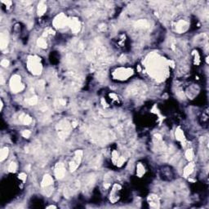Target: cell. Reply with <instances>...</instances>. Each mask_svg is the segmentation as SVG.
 Wrapping results in <instances>:
<instances>
[{
    "label": "cell",
    "mask_w": 209,
    "mask_h": 209,
    "mask_svg": "<svg viewBox=\"0 0 209 209\" xmlns=\"http://www.w3.org/2000/svg\"><path fill=\"white\" fill-rule=\"evenodd\" d=\"M194 163H189V164L185 167V169H184V172H183V173H184V176H185V177L189 176V175L193 172V171H194Z\"/></svg>",
    "instance_id": "e0dca14e"
},
{
    "label": "cell",
    "mask_w": 209,
    "mask_h": 209,
    "mask_svg": "<svg viewBox=\"0 0 209 209\" xmlns=\"http://www.w3.org/2000/svg\"><path fill=\"white\" fill-rule=\"evenodd\" d=\"M26 102L27 104H29V105H34L38 103V98L36 96H31V97L28 98L26 100Z\"/></svg>",
    "instance_id": "7402d4cb"
},
{
    "label": "cell",
    "mask_w": 209,
    "mask_h": 209,
    "mask_svg": "<svg viewBox=\"0 0 209 209\" xmlns=\"http://www.w3.org/2000/svg\"><path fill=\"white\" fill-rule=\"evenodd\" d=\"M19 120L22 123V124H26V125H29V124H31L32 122V118L30 116L27 115L26 114H21L20 115Z\"/></svg>",
    "instance_id": "2e32d148"
},
{
    "label": "cell",
    "mask_w": 209,
    "mask_h": 209,
    "mask_svg": "<svg viewBox=\"0 0 209 209\" xmlns=\"http://www.w3.org/2000/svg\"><path fill=\"white\" fill-rule=\"evenodd\" d=\"M1 65H3V67H7V66L9 65V61H8L7 60H3V61H1Z\"/></svg>",
    "instance_id": "83f0119b"
},
{
    "label": "cell",
    "mask_w": 209,
    "mask_h": 209,
    "mask_svg": "<svg viewBox=\"0 0 209 209\" xmlns=\"http://www.w3.org/2000/svg\"><path fill=\"white\" fill-rule=\"evenodd\" d=\"M46 11H47V5L44 3V2H40L39 6H38V14H39V16L43 15Z\"/></svg>",
    "instance_id": "ffe728a7"
},
{
    "label": "cell",
    "mask_w": 209,
    "mask_h": 209,
    "mask_svg": "<svg viewBox=\"0 0 209 209\" xmlns=\"http://www.w3.org/2000/svg\"><path fill=\"white\" fill-rule=\"evenodd\" d=\"M16 168H17V166H16V163L12 162V163H10L9 167H8V170H9V172H15Z\"/></svg>",
    "instance_id": "484cf974"
},
{
    "label": "cell",
    "mask_w": 209,
    "mask_h": 209,
    "mask_svg": "<svg viewBox=\"0 0 209 209\" xmlns=\"http://www.w3.org/2000/svg\"><path fill=\"white\" fill-rule=\"evenodd\" d=\"M56 129H57V132H58L59 137H61V139H64V138H66V137L70 132L71 126L68 123V121L62 120L57 124Z\"/></svg>",
    "instance_id": "3957f363"
},
{
    "label": "cell",
    "mask_w": 209,
    "mask_h": 209,
    "mask_svg": "<svg viewBox=\"0 0 209 209\" xmlns=\"http://www.w3.org/2000/svg\"><path fill=\"white\" fill-rule=\"evenodd\" d=\"M186 157L188 160L193 159V158H194V152H193L192 149H189V150H186Z\"/></svg>",
    "instance_id": "d4e9b609"
},
{
    "label": "cell",
    "mask_w": 209,
    "mask_h": 209,
    "mask_svg": "<svg viewBox=\"0 0 209 209\" xmlns=\"http://www.w3.org/2000/svg\"><path fill=\"white\" fill-rule=\"evenodd\" d=\"M82 157H83V151L82 150H77L75 153V157L69 163V169L71 172H75V170L78 168L79 164L81 163Z\"/></svg>",
    "instance_id": "8992f818"
},
{
    "label": "cell",
    "mask_w": 209,
    "mask_h": 209,
    "mask_svg": "<svg viewBox=\"0 0 209 209\" xmlns=\"http://www.w3.org/2000/svg\"><path fill=\"white\" fill-rule=\"evenodd\" d=\"M137 175L140 176V177L143 175L144 173H145V167H144V166L141 164V163H139V164L137 165Z\"/></svg>",
    "instance_id": "603a6c76"
},
{
    "label": "cell",
    "mask_w": 209,
    "mask_h": 209,
    "mask_svg": "<svg viewBox=\"0 0 209 209\" xmlns=\"http://www.w3.org/2000/svg\"><path fill=\"white\" fill-rule=\"evenodd\" d=\"M68 24L69 19L67 18V16L63 13H61V14L57 15L55 17L54 20H53V26L57 29H62L65 26H68Z\"/></svg>",
    "instance_id": "5b68a950"
},
{
    "label": "cell",
    "mask_w": 209,
    "mask_h": 209,
    "mask_svg": "<svg viewBox=\"0 0 209 209\" xmlns=\"http://www.w3.org/2000/svg\"><path fill=\"white\" fill-rule=\"evenodd\" d=\"M0 44H1V49H3L7 48L8 44V37L5 33H1V37H0Z\"/></svg>",
    "instance_id": "9a60e30c"
},
{
    "label": "cell",
    "mask_w": 209,
    "mask_h": 209,
    "mask_svg": "<svg viewBox=\"0 0 209 209\" xmlns=\"http://www.w3.org/2000/svg\"><path fill=\"white\" fill-rule=\"evenodd\" d=\"M189 23L184 20H180L176 24V31L178 33H183L187 30Z\"/></svg>",
    "instance_id": "7c38bea8"
},
{
    "label": "cell",
    "mask_w": 209,
    "mask_h": 209,
    "mask_svg": "<svg viewBox=\"0 0 209 209\" xmlns=\"http://www.w3.org/2000/svg\"><path fill=\"white\" fill-rule=\"evenodd\" d=\"M68 26L70 27L72 32L75 33V34L79 32V30L81 29V24L77 18H72V19L69 20Z\"/></svg>",
    "instance_id": "30bf717a"
},
{
    "label": "cell",
    "mask_w": 209,
    "mask_h": 209,
    "mask_svg": "<svg viewBox=\"0 0 209 209\" xmlns=\"http://www.w3.org/2000/svg\"><path fill=\"white\" fill-rule=\"evenodd\" d=\"M52 184H53V179H52V176H49V175H45L43 176V178L42 180V184H41L42 187L47 188V187H48Z\"/></svg>",
    "instance_id": "5bb4252c"
},
{
    "label": "cell",
    "mask_w": 209,
    "mask_h": 209,
    "mask_svg": "<svg viewBox=\"0 0 209 209\" xmlns=\"http://www.w3.org/2000/svg\"><path fill=\"white\" fill-rule=\"evenodd\" d=\"M147 61V69L150 75L158 80H163L165 74V65L162 58H160L158 55L153 54L150 55V58H148Z\"/></svg>",
    "instance_id": "6da1fadb"
},
{
    "label": "cell",
    "mask_w": 209,
    "mask_h": 209,
    "mask_svg": "<svg viewBox=\"0 0 209 209\" xmlns=\"http://www.w3.org/2000/svg\"><path fill=\"white\" fill-rule=\"evenodd\" d=\"M176 138L178 140H180L181 143H185L186 142V138H185V135L183 133V131H181L180 128H177L176 130Z\"/></svg>",
    "instance_id": "ac0fdd59"
},
{
    "label": "cell",
    "mask_w": 209,
    "mask_h": 209,
    "mask_svg": "<svg viewBox=\"0 0 209 209\" xmlns=\"http://www.w3.org/2000/svg\"><path fill=\"white\" fill-rule=\"evenodd\" d=\"M144 88H145V86H143V85L141 84H137V85H133V86H132V87H130L129 88V93H130V95H132V96H140V95L144 94V92H145V89H144Z\"/></svg>",
    "instance_id": "9c48e42d"
},
{
    "label": "cell",
    "mask_w": 209,
    "mask_h": 209,
    "mask_svg": "<svg viewBox=\"0 0 209 209\" xmlns=\"http://www.w3.org/2000/svg\"><path fill=\"white\" fill-rule=\"evenodd\" d=\"M148 202L151 208H159V199L155 194H150L148 197Z\"/></svg>",
    "instance_id": "4fadbf2b"
},
{
    "label": "cell",
    "mask_w": 209,
    "mask_h": 209,
    "mask_svg": "<svg viewBox=\"0 0 209 209\" xmlns=\"http://www.w3.org/2000/svg\"><path fill=\"white\" fill-rule=\"evenodd\" d=\"M27 67L29 71L34 75H40L42 72V65L40 63V58L36 56H29L27 61Z\"/></svg>",
    "instance_id": "7a4b0ae2"
},
{
    "label": "cell",
    "mask_w": 209,
    "mask_h": 209,
    "mask_svg": "<svg viewBox=\"0 0 209 209\" xmlns=\"http://www.w3.org/2000/svg\"><path fill=\"white\" fill-rule=\"evenodd\" d=\"M21 134H22V136L24 137H25V138H28V137H29V136H30V134H31V132H29V130H25V131H23L22 133H21Z\"/></svg>",
    "instance_id": "4316f807"
},
{
    "label": "cell",
    "mask_w": 209,
    "mask_h": 209,
    "mask_svg": "<svg viewBox=\"0 0 209 209\" xmlns=\"http://www.w3.org/2000/svg\"><path fill=\"white\" fill-rule=\"evenodd\" d=\"M132 75V70L131 69L119 68L116 69L114 73V76L118 79H126Z\"/></svg>",
    "instance_id": "52a82bcc"
},
{
    "label": "cell",
    "mask_w": 209,
    "mask_h": 209,
    "mask_svg": "<svg viewBox=\"0 0 209 209\" xmlns=\"http://www.w3.org/2000/svg\"><path fill=\"white\" fill-rule=\"evenodd\" d=\"M19 178L20 180H22L23 181H25L26 180V175L25 173H20L19 175Z\"/></svg>",
    "instance_id": "f1b7e54d"
},
{
    "label": "cell",
    "mask_w": 209,
    "mask_h": 209,
    "mask_svg": "<svg viewBox=\"0 0 209 209\" xmlns=\"http://www.w3.org/2000/svg\"><path fill=\"white\" fill-rule=\"evenodd\" d=\"M65 175V168L62 163H56L55 167V176L57 179H62Z\"/></svg>",
    "instance_id": "8fae6325"
},
{
    "label": "cell",
    "mask_w": 209,
    "mask_h": 209,
    "mask_svg": "<svg viewBox=\"0 0 209 209\" xmlns=\"http://www.w3.org/2000/svg\"><path fill=\"white\" fill-rule=\"evenodd\" d=\"M10 87L13 92H19L25 88V86L21 83V79L19 75H14L10 80Z\"/></svg>",
    "instance_id": "277c9868"
},
{
    "label": "cell",
    "mask_w": 209,
    "mask_h": 209,
    "mask_svg": "<svg viewBox=\"0 0 209 209\" xmlns=\"http://www.w3.org/2000/svg\"><path fill=\"white\" fill-rule=\"evenodd\" d=\"M135 26L137 27V29H145L149 26V23H148L146 20H139L136 23Z\"/></svg>",
    "instance_id": "d6986e66"
},
{
    "label": "cell",
    "mask_w": 209,
    "mask_h": 209,
    "mask_svg": "<svg viewBox=\"0 0 209 209\" xmlns=\"http://www.w3.org/2000/svg\"><path fill=\"white\" fill-rule=\"evenodd\" d=\"M7 155H8V149L7 147H4L1 150V152H0V160L3 161L5 159H7Z\"/></svg>",
    "instance_id": "44dd1931"
},
{
    "label": "cell",
    "mask_w": 209,
    "mask_h": 209,
    "mask_svg": "<svg viewBox=\"0 0 209 209\" xmlns=\"http://www.w3.org/2000/svg\"><path fill=\"white\" fill-rule=\"evenodd\" d=\"M38 45H39V48H46L47 46H48V43L46 42V40L43 38H41L38 40Z\"/></svg>",
    "instance_id": "cb8c5ba5"
},
{
    "label": "cell",
    "mask_w": 209,
    "mask_h": 209,
    "mask_svg": "<svg viewBox=\"0 0 209 209\" xmlns=\"http://www.w3.org/2000/svg\"><path fill=\"white\" fill-rule=\"evenodd\" d=\"M79 186H80V183L78 180H75V181L70 183L65 189L64 194H65V197L69 198V197L73 195L75 192L78 191V189H79Z\"/></svg>",
    "instance_id": "ba28073f"
}]
</instances>
